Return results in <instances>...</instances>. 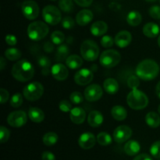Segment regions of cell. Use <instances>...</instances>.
<instances>
[{"mask_svg": "<svg viewBox=\"0 0 160 160\" xmlns=\"http://www.w3.org/2000/svg\"><path fill=\"white\" fill-rule=\"evenodd\" d=\"M135 73L136 75L143 81H152L159 75V67L153 59H144L137 66Z\"/></svg>", "mask_w": 160, "mask_h": 160, "instance_id": "1", "label": "cell"}, {"mask_svg": "<svg viewBox=\"0 0 160 160\" xmlns=\"http://www.w3.org/2000/svg\"><path fill=\"white\" fill-rule=\"evenodd\" d=\"M12 77L17 81L26 82L34 77V68L32 64L26 59H22L16 62L11 70Z\"/></svg>", "mask_w": 160, "mask_h": 160, "instance_id": "2", "label": "cell"}, {"mask_svg": "<svg viewBox=\"0 0 160 160\" xmlns=\"http://www.w3.org/2000/svg\"><path fill=\"white\" fill-rule=\"evenodd\" d=\"M127 102L130 108L135 110L143 109L148 106V98L147 95L138 88L133 89L128 95Z\"/></svg>", "mask_w": 160, "mask_h": 160, "instance_id": "3", "label": "cell"}, {"mask_svg": "<svg viewBox=\"0 0 160 160\" xmlns=\"http://www.w3.org/2000/svg\"><path fill=\"white\" fill-rule=\"evenodd\" d=\"M48 34V27L45 22L34 21L28 28V35L33 41H40Z\"/></svg>", "mask_w": 160, "mask_h": 160, "instance_id": "4", "label": "cell"}, {"mask_svg": "<svg viewBox=\"0 0 160 160\" xmlns=\"http://www.w3.org/2000/svg\"><path fill=\"white\" fill-rule=\"evenodd\" d=\"M80 52L83 59L89 62L96 60L99 56V48L92 40H85L83 42Z\"/></svg>", "mask_w": 160, "mask_h": 160, "instance_id": "5", "label": "cell"}, {"mask_svg": "<svg viewBox=\"0 0 160 160\" xmlns=\"http://www.w3.org/2000/svg\"><path fill=\"white\" fill-rule=\"evenodd\" d=\"M121 56L119 52L114 49H107L100 56L99 62L103 67L112 68L120 62Z\"/></svg>", "mask_w": 160, "mask_h": 160, "instance_id": "6", "label": "cell"}, {"mask_svg": "<svg viewBox=\"0 0 160 160\" xmlns=\"http://www.w3.org/2000/svg\"><path fill=\"white\" fill-rule=\"evenodd\" d=\"M44 93V87L41 83L34 81L24 87L23 95L27 100L34 102L38 100Z\"/></svg>", "mask_w": 160, "mask_h": 160, "instance_id": "7", "label": "cell"}, {"mask_svg": "<svg viewBox=\"0 0 160 160\" xmlns=\"http://www.w3.org/2000/svg\"><path fill=\"white\" fill-rule=\"evenodd\" d=\"M42 17L46 23L50 25H57L62 20L61 12L56 6H46L42 10Z\"/></svg>", "mask_w": 160, "mask_h": 160, "instance_id": "8", "label": "cell"}, {"mask_svg": "<svg viewBox=\"0 0 160 160\" xmlns=\"http://www.w3.org/2000/svg\"><path fill=\"white\" fill-rule=\"evenodd\" d=\"M21 10L23 16L28 20H35L39 15V6L36 2L32 0H27L23 2Z\"/></svg>", "mask_w": 160, "mask_h": 160, "instance_id": "9", "label": "cell"}, {"mask_svg": "<svg viewBox=\"0 0 160 160\" xmlns=\"http://www.w3.org/2000/svg\"><path fill=\"white\" fill-rule=\"evenodd\" d=\"M28 117L23 110L12 112L7 117V123L12 128H20L27 123Z\"/></svg>", "mask_w": 160, "mask_h": 160, "instance_id": "10", "label": "cell"}, {"mask_svg": "<svg viewBox=\"0 0 160 160\" xmlns=\"http://www.w3.org/2000/svg\"><path fill=\"white\" fill-rule=\"evenodd\" d=\"M103 90L100 85L97 84L88 86L84 90V98L88 102H96L102 98Z\"/></svg>", "mask_w": 160, "mask_h": 160, "instance_id": "11", "label": "cell"}, {"mask_svg": "<svg viewBox=\"0 0 160 160\" xmlns=\"http://www.w3.org/2000/svg\"><path fill=\"white\" fill-rule=\"evenodd\" d=\"M132 135V130L126 125L119 126L114 130L113 139L117 143H123L127 142Z\"/></svg>", "mask_w": 160, "mask_h": 160, "instance_id": "12", "label": "cell"}, {"mask_svg": "<svg viewBox=\"0 0 160 160\" xmlns=\"http://www.w3.org/2000/svg\"><path fill=\"white\" fill-rule=\"evenodd\" d=\"M94 75L88 69H81L74 75V81L78 85H87L92 81Z\"/></svg>", "mask_w": 160, "mask_h": 160, "instance_id": "13", "label": "cell"}, {"mask_svg": "<svg viewBox=\"0 0 160 160\" xmlns=\"http://www.w3.org/2000/svg\"><path fill=\"white\" fill-rule=\"evenodd\" d=\"M51 73L53 78L59 81H65L68 77V69L62 63H56L52 67Z\"/></svg>", "mask_w": 160, "mask_h": 160, "instance_id": "14", "label": "cell"}, {"mask_svg": "<svg viewBox=\"0 0 160 160\" xmlns=\"http://www.w3.org/2000/svg\"><path fill=\"white\" fill-rule=\"evenodd\" d=\"M96 142L95 135L90 132H85L80 136L78 139L79 146L83 149H91L93 148Z\"/></svg>", "mask_w": 160, "mask_h": 160, "instance_id": "15", "label": "cell"}, {"mask_svg": "<svg viewBox=\"0 0 160 160\" xmlns=\"http://www.w3.org/2000/svg\"><path fill=\"white\" fill-rule=\"evenodd\" d=\"M115 44L119 48H123L128 46L132 41V35L128 31H121L115 36Z\"/></svg>", "mask_w": 160, "mask_h": 160, "instance_id": "16", "label": "cell"}, {"mask_svg": "<svg viewBox=\"0 0 160 160\" xmlns=\"http://www.w3.org/2000/svg\"><path fill=\"white\" fill-rule=\"evenodd\" d=\"M70 117L71 121L75 124H81L86 118V112L83 108L75 107L70 112Z\"/></svg>", "mask_w": 160, "mask_h": 160, "instance_id": "17", "label": "cell"}, {"mask_svg": "<svg viewBox=\"0 0 160 160\" xmlns=\"http://www.w3.org/2000/svg\"><path fill=\"white\" fill-rule=\"evenodd\" d=\"M93 13L90 9H82L76 17V22L80 26H86L93 20Z\"/></svg>", "mask_w": 160, "mask_h": 160, "instance_id": "18", "label": "cell"}, {"mask_svg": "<svg viewBox=\"0 0 160 160\" xmlns=\"http://www.w3.org/2000/svg\"><path fill=\"white\" fill-rule=\"evenodd\" d=\"M88 123L92 128H98L103 123V116L97 110L91 111L88 117Z\"/></svg>", "mask_w": 160, "mask_h": 160, "instance_id": "19", "label": "cell"}, {"mask_svg": "<svg viewBox=\"0 0 160 160\" xmlns=\"http://www.w3.org/2000/svg\"><path fill=\"white\" fill-rule=\"evenodd\" d=\"M108 31V25L106 22L102 21H96L94 23H92L91 27V33L95 37H99L102 36L107 32Z\"/></svg>", "mask_w": 160, "mask_h": 160, "instance_id": "20", "label": "cell"}, {"mask_svg": "<svg viewBox=\"0 0 160 160\" xmlns=\"http://www.w3.org/2000/svg\"><path fill=\"white\" fill-rule=\"evenodd\" d=\"M159 27L158 26V24L153 23V22L147 23L143 27V34H145L146 37L150 38H156V36L159 34Z\"/></svg>", "mask_w": 160, "mask_h": 160, "instance_id": "21", "label": "cell"}, {"mask_svg": "<svg viewBox=\"0 0 160 160\" xmlns=\"http://www.w3.org/2000/svg\"><path fill=\"white\" fill-rule=\"evenodd\" d=\"M105 91L109 95H115L119 91V84L114 78H107L103 83Z\"/></svg>", "mask_w": 160, "mask_h": 160, "instance_id": "22", "label": "cell"}, {"mask_svg": "<svg viewBox=\"0 0 160 160\" xmlns=\"http://www.w3.org/2000/svg\"><path fill=\"white\" fill-rule=\"evenodd\" d=\"M28 117L34 123H41L45 119V113L39 108L31 107L28 112Z\"/></svg>", "mask_w": 160, "mask_h": 160, "instance_id": "23", "label": "cell"}, {"mask_svg": "<svg viewBox=\"0 0 160 160\" xmlns=\"http://www.w3.org/2000/svg\"><path fill=\"white\" fill-rule=\"evenodd\" d=\"M141 145L137 141L131 140L128 141L124 145V152L127 155L133 156L137 155L140 152Z\"/></svg>", "mask_w": 160, "mask_h": 160, "instance_id": "24", "label": "cell"}, {"mask_svg": "<svg viewBox=\"0 0 160 160\" xmlns=\"http://www.w3.org/2000/svg\"><path fill=\"white\" fill-rule=\"evenodd\" d=\"M66 64L70 69L75 70V69L80 68L82 66L83 59L81 56L78 55H71V56H69L66 59Z\"/></svg>", "mask_w": 160, "mask_h": 160, "instance_id": "25", "label": "cell"}, {"mask_svg": "<svg viewBox=\"0 0 160 160\" xmlns=\"http://www.w3.org/2000/svg\"><path fill=\"white\" fill-rule=\"evenodd\" d=\"M111 114L112 117L118 121H122L127 118L128 112L126 109L121 106H115L111 109Z\"/></svg>", "mask_w": 160, "mask_h": 160, "instance_id": "26", "label": "cell"}, {"mask_svg": "<svg viewBox=\"0 0 160 160\" xmlns=\"http://www.w3.org/2000/svg\"><path fill=\"white\" fill-rule=\"evenodd\" d=\"M142 17L140 12L137 10H132L127 16V22L132 27L138 26L142 23Z\"/></svg>", "mask_w": 160, "mask_h": 160, "instance_id": "27", "label": "cell"}, {"mask_svg": "<svg viewBox=\"0 0 160 160\" xmlns=\"http://www.w3.org/2000/svg\"><path fill=\"white\" fill-rule=\"evenodd\" d=\"M145 122L150 128H156L160 125V117L155 112H149L145 116Z\"/></svg>", "mask_w": 160, "mask_h": 160, "instance_id": "28", "label": "cell"}, {"mask_svg": "<svg viewBox=\"0 0 160 160\" xmlns=\"http://www.w3.org/2000/svg\"><path fill=\"white\" fill-rule=\"evenodd\" d=\"M38 65L42 70V74L48 75L51 72V61L46 56H41L38 58Z\"/></svg>", "mask_w": 160, "mask_h": 160, "instance_id": "29", "label": "cell"}, {"mask_svg": "<svg viewBox=\"0 0 160 160\" xmlns=\"http://www.w3.org/2000/svg\"><path fill=\"white\" fill-rule=\"evenodd\" d=\"M5 56L7 59L10 61L18 60L21 57V52L17 48H9L5 51Z\"/></svg>", "mask_w": 160, "mask_h": 160, "instance_id": "30", "label": "cell"}, {"mask_svg": "<svg viewBox=\"0 0 160 160\" xmlns=\"http://www.w3.org/2000/svg\"><path fill=\"white\" fill-rule=\"evenodd\" d=\"M70 52V49H69L68 46L66 45H60L59 48H57L56 51V58L59 62H61L62 60H65L68 57V54Z\"/></svg>", "mask_w": 160, "mask_h": 160, "instance_id": "31", "label": "cell"}, {"mask_svg": "<svg viewBox=\"0 0 160 160\" xmlns=\"http://www.w3.org/2000/svg\"><path fill=\"white\" fill-rule=\"evenodd\" d=\"M42 142L47 146H52L58 142V135L56 133L48 132L43 136Z\"/></svg>", "mask_w": 160, "mask_h": 160, "instance_id": "32", "label": "cell"}, {"mask_svg": "<svg viewBox=\"0 0 160 160\" xmlns=\"http://www.w3.org/2000/svg\"><path fill=\"white\" fill-rule=\"evenodd\" d=\"M97 142L102 146H107L112 143V137L106 132H101L97 136Z\"/></svg>", "mask_w": 160, "mask_h": 160, "instance_id": "33", "label": "cell"}, {"mask_svg": "<svg viewBox=\"0 0 160 160\" xmlns=\"http://www.w3.org/2000/svg\"><path fill=\"white\" fill-rule=\"evenodd\" d=\"M65 40V36L62 32L59 31H53L51 34V42L54 45H62Z\"/></svg>", "mask_w": 160, "mask_h": 160, "instance_id": "34", "label": "cell"}, {"mask_svg": "<svg viewBox=\"0 0 160 160\" xmlns=\"http://www.w3.org/2000/svg\"><path fill=\"white\" fill-rule=\"evenodd\" d=\"M59 9L65 12H71L73 10V2L72 0H59Z\"/></svg>", "mask_w": 160, "mask_h": 160, "instance_id": "35", "label": "cell"}, {"mask_svg": "<svg viewBox=\"0 0 160 160\" xmlns=\"http://www.w3.org/2000/svg\"><path fill=\"white\" fill-rule=\"evenodd\" d=\"M23 98L20 93H16L12 96L10 99V106L13 108H18L23 104Z\"/></svg>", "mask_w": 160, "mask_h": 160, "instance_id": "36", "label": "cell"}, {"mask_svg": "<svg viewBox=\"0 0 160 160\" xmlns=\"http://www.w3.org/2000/svg\"><path fill=\"white\" fill-rule=\"evenodd\" d=\"M140 78L138 76H135V75H131V76L129 77V78L128 79V81H127V84H128V86L131 89H136L138 88V86L140 85Z\"/></svg>", "mask_w": 160, "mask_h": 160, "instance_id": "37", "label": "cell"}, {"mask_svg": "<svg viewBox=\"0 0 160 160\" xmlns=\"http://www.w3.org/2000/svg\"><path fill=\"white\" fill-rule=\"evenodd\" d=\"M70 99L72 103L76 105H79L84 101V97L82 94L79 92H72L70 96Z\"/></svg>", "mask_w": 160, "mask_h": 160, "instance_id": "38", "label": "cell"}, {"mask_svg": "<svg viewBox=\"0 0 160 160\" xmlns=\"http://www.w3.org/2000/svg\"><path fill=\"white\" fill-rule=\"evenodd\" d=\"M150 153L156 159H160V141L154 142L150 148Z\"/></svg>", "mask_w": 160, "mask_h": 160, "instance_id": "39", "label": "cell"}, {"mask_svg": "<svg viewBox=\"0 0 160 160\" xmlns=\"http://www.w3.org/2000/svg\"><path fill=\"white\" fill-rule=\"evenodd\" d=\"M75 21L72 17H65L62 20V27L67 30L72 29L74 27Z\"/></svg>", "mask_w": 160, "mask_h": 160, "instance_id": "40", "label": "cell"}, {"mask_svg": "<svg viewBox=\"0 0 160 160\" xmlns=\"http://www.w3.org/2000/svg\"><path fill=\"white\" fill-rule=\"evenodd\" d=\"M10 137V132L5 127H0V142L1 143H5L9 140Z\"/></svg>", "mask_w": 160, "mask_h": 160, "instance_id": "41", "label": "cell"}, {"mask_svg": "<svg viewBox=\"0 0 160 160\" xmlns=\"http://www.w3.org/2000/svg\"><path fill=\"white\" fill-rule=\"evenodd\" d=\"M115 41L110 35H104L101 38V45L104 48H110L113 45Z\"/></svg>", "mask_w": 160, "mask_h": 160, "instance_id": "42", "label": "cell"}, {"mask_svg": "<svg viewBox=\"0 0 160 160\" xmlns=\"http://www.w3.org/2000/svg\"><path fill=\"white\" fill-rule=\"evenodd\" d=\"M59 108L60 109V111L63 112H69L71 111L72 109V105L67 100H62V101L59 102Z\"/></svg>", "mask_w": 160, "mask_h": 160, "instance_id": "43", "label": "cell"}, {"mask_svg": "<svg viewBox=\"0 0 160 160\" xmlns=\"http://www.w3.org/2000/svg\"><path fill=\"white\" fill-rule=\"evenodd\" d=\"M149 15L156 20H160V6H152L149 9Z\"/></svg>", "mask_w": 160, "mask_h": 160, "instance_id": "44", "label": "cell"}, {"mask_svg": "<svg viewBox=\"0 0 160 160\" xmlns=\"http://www.w3.org/2000/svg\"><path fill=\"white\" fill-rule=\"evenodd\" d=\"M9 98V94L7 90L4 88L0 89V102L2 104H4L5 102H7V100Z\"/></svg>", "mask_w": 160, "mask_h": 160, "instance_id": "45", "label": "cell"}, {"mask_svg": "<svg viewBox=\"0 0 160 160\" xmlns=\"http://www.w3.org/2000/svg\"><path fill=\"white\" fill-rule=\"evenodd\" d=\"M5 40H6V42L9 45H15L17 43V38L13 34H7L6 36Z\"/></svg>", "mask_w": 160, "mask_h": 160, "instance_id": "46", "label": "cell"}, {"mask_svg": "<svg viewBox=\"0 0 160 160\" xmlns=\"http://www.w3.org/2000/svg\"><path fill=\"white\" fill-rule=\"evenodd\" d=\"M42 160H56V156L51 152H44L42 155Z\"/></svg>", "mask_w": 160, "mask_h": 160, "instance_id": "47", "label": "cell"}, {"mask_svg": "<svg viewBox=\"0 0 160 160\" xmlns=\"http://www.w3.org/2000/svg\"><path fill=\"white\" fill-rule=\"evenodd\" d=\"M78 6L82 7H88L90 6L93 2V0H73Z\"/></svg>", "mask_w": 160, "mask_h": 160, "instance_id": "48", "label": "cell"}, {"mask_svg": "<svg viewBox=\"0 0 160 160\" xmlns=\"http://www.w3.org/2000/svg\"><path fill=\"white\" fill-rule=\"evenodd\" d=\"M133 160H153L152 159L151 156L149 155L146 154V153H143V154H140L138 156H136Z\"/></svg>", "mask_w": 160, "mask_h": 160, "instance_id": "49", "label": "cell"}, {"mask_svg": "<svg viewBox=\"0 0 160 160\" xmlns=\"http://www.w3.org/2000/svg\"><path fill=\"white\" fill-rule=\"evenodd\" d=\"M53 48H54V46H53V43L52 42H46L44 44V50L46 52H51L53 51Z\"/></svg>", "mask_w": 160, "mask_h": 160, "instance_id": "50", "label": "cell"}, {"mask_svg": "<svg viewBox=\"0 0 160 160\" xmlns=\"http://www.w3.org/2000/svg\"><path fill=\"white\" fill-rule=\"evenodd\" d=\"M6 65V60H5L4 58L3 57L0 58V69H1V70H2L3 69L5 68Z\"/></svg>", "mask_w": 160, "mask_h": 160, "instance_id": "51", "label": "cell"}, {"mask_svg": "<svg viewBox=\"0 0 160 160\" xmlns=\"http://www.w3.org/2000/svg\"><path fill=\"white\" fill-rule=\"evenodd\" d=\"M156 95H157V96L160 98V81L158 83L157 85H156Z\"/></svg>", "mask_w": 160, "mask_h": 160, "instance_id": "52", "label": "cell"}, {"mask_svg": "<svg viewBox=\"0 0 160 160\" xmlns=\"http://www.w3.org/2000/svg\"><path fill=\"white\" fill-rule=\"evenodd\" d=\"M147 2H156L157 0H145Z\"/></svg>", "mask_w": 160, "mask_h": 160, "instance_id": "53", "label": "cell"}, {"mask_svg": "<svg viewBox=\"0 0 160 160\" xmlns=\"http://www.w3.org/2000/svg\"><path fill=\"white\" fill-rule=\"evenodd\" d=\"M158 45H159V46L160 47V35L159 36V38H158Z\"/></svg>", "mask_w": 160, "mask_h": 160, "instance_id": "54", "label": "cell"}, {"mask_svg": "<svg viewBox=\"0 0 160 160\" xmlns=\"http://www.w3.org/2000/svg\"><path fill=\"white\" fill-rule=\"evenodd\" d=\"M158 112H159V113L160 114V105L159 106V107H158Z\"/></svg>", "mask_w": 160, "mask_h": 160, "instance_id": "55", "label": "cell"}, {"mask_svg": "<svg viewBox=\"0 0 160 160\" xmlns=\"http://www.w3.org/2000/svg\"><path fill=\"white\" fill-rule=\"evenodd\" d=\"M52 1H56V0H52Z\"/></svg>", "mask_w": 160, "mask_h": 160, "instance_id": "56", "label": "cell"}, {"mask_svg": "<svg viewBox=\"0 0 160 160\" xmlns=\"http://www.w3.org/2000/svg\"><path fill=\"white\" fill-rule=\"evenodd\" d=\"M159 2H160V0H159Z\"/></svg>", "mask_w": 160, "mask_h": 160, "instance_id": "57", "label": "cell"}]
</instances>
